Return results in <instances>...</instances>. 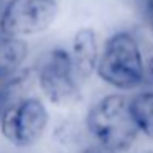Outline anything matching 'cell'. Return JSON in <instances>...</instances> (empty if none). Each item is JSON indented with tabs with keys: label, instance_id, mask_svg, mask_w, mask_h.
Returning <instances> with one entry per match:
<instances>
[{
	"label": "cell",
	"instance_id": "cell-5",
	"mask_svg": "<svg viewBox=\"0 0 153 153\" xmlns=\"http://www.w3.org/2000/svg\"><path fill=\"white\" fill-rule=\"evenodd\" d=\"M58 13L56 0H10L0 18V31L28 36L45 31Z\"/></svg>",
	"mask_w": 153,
	"mask_h": 153
},
{
	"label": "cell",
	"instance_id": "cell-8",
	"mask_svg": "<svg viewBox=\"0 0 153 153\" xmlns=\"http://www.w3.org/2000/svg\"><path fill=\"white\" fill-rule=\"evenodd\" d=\"M130 112L137 128L153 140V92H142L130 99Z\"/></svg>",
	"mask_w": 153,
	"mask_h": 153
},
{
	"label": "cell",
	"instance_id": "cell-11",
	"mask_svg": "<svg viewBox=\"0 0 153 153\" xmlns=\"http://www.w3.org/2000/svg\"><path fill=\"white\" fill-rule=\"evenodd\" d=\"M150 74H152V77H153V58H152V61H150Z\"/></svg>",
	"mask_w": 153,
	"mask_h": 153
},
{
	"label": "cell",
	"instance_id": "cell-4",
	"mask_svg": "<svg viewBox=\"0 0 153 153\" xmlns=\"http://www.w3.org/2000/svg\"><path fill=\"white\" fill-rule=\"evenodd\" d=\"M76 76L71 54L61 48L50 51L38 66L41 91L46 99L58 107H71L79 100L81 92Z\"/></svg>",
	"mask_w": 153,
	"mask_h": 153
},
{
	"label": "cell",
	"instance_id": "cell-9",
	"mask_svg": "<svg viewBox=\"0 0 153 153\" xmlns=\"http://www.w3.org/2000/svg\"><path fill=\"white\" fill-rule=\"evenodd\" d=\"M140 4H142V12H143V17H145V22L153 33V0H140Z\"/></svg>",
	"mask_w": 153,
	"mask_h": 153
},
{
	"label": "cell",
	"instance_id": "cell-7",
	"mask_svg": "<svg viewBox=\"0 0 153 153\" xmlns=\"http://www.w3.org/2000/svg\"><path fill=\"white\" fill-rule=\"evenodd\" d=\"M27 54L28 46L23 40L0 31V82H5L13 76Z\"/></svg>",
	"mask_w": 153,
	"mask_h": 153
},
{
	"label": "cell",
	"instance_id": "cell-1",
	"mask_svg": "<svg viewBox=\"0 0 153 153\" xmlns=\"http://www.w3.org/2000/svg\"><path fill=\"white\" fill-rule=\"evenodd\" d=\"M86 125L97 143L112 152H125L135 142L138 128L130 112V99L110 94L89 109Z\"/></svg>",
	"mask_w": 153,
	"mask_h": 153
},
{
	"label": "cell",
	"instance_id": "cell-2",
	"mask_svg": "<svg viewBox=\"0 0 153 153\" xmlns=\"http://www.w3.org/2000/svg\"><path fill=\"white\" fill-rule=\"evenodd\" d=\"M97 74L115 89L130 91L145 79V66L137 40L127 31H119L107 40L99 56Z\"/></svg>",
	"mask_w": 153,
	"mask_h": 153
},
{
	"label": "cell",
	"instance_id": "cell-6",
	"mask_svg": "<svg viewBox=\"0 0 153 153\" xmlns=\"http://www.w3.org/2000/svg\"><path fill=\"white\" fill-rule=\"evenodd\" d=\"M99 45L96 31L91 28H81L73 40V66L77 76L89 77L97 69L99 63Z\"/></svg>",
	"mask_w": 153,
	"mask_h": 153
},
{
	"label": "cell",
	"instance_id": "cell-3",
	"mask_svg": "<svg viewBox=\"0 0 153 153\" xmlns=\"http://www.w3.org/2000/svg\"><path fill=\"white\" fill-rule=\"evenodd\" d=\"M48 119V110L40 99H20L8 104L0 115L2 135L15 146H30L45 133Z\"/></svg>",
	"mask_w": 153,
	"mask_h": 153
},
{
	"label": "cell",
	"instance_id": "cell-12",
	"mask_svg": "<svg viewBox=\"0 0 153 153\" xmlns=\"http://www.w3.org/2000/svg\"><path fill=\"white\" fill-rule=\"evenodd\" d=\"M150 153H153V152H150Z\"/></svg>",
	"mask_w": 153,
	"mask_h": 153
},
{
	"label": "cell",
	"instance_id": "cell-10",
	"mask_svg": "<svg viewBox=\"0 0 153 153\" xmlns=\"http://www.w3.org/2000/svg\"><path fill=\"white\" fill-rule=\"evenodd\" d=\"M81 153H115V152H112V150L105 148L102 145H92V146H87L86 150H82Z\"/></svg>",
	"mask_w": 153,
	"mask_h": 153
}]
</instances>
